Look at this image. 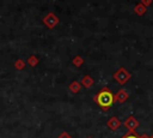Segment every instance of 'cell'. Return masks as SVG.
Here are the masks:
<instances>
[{"label":"cell","mask_w":153,"mask_h":138,"mask_svg":"<svg viewBox=\"0 0 153 138\" xmlns=\"http://www.w3.org/2000/svg\"><path fill=\"white\" fill-rule=\"evenodd\" d=\"M97 101H98V103H99L102 107L106 108V107H110V106L112 104V102H114V96H112L111 92L104 90V91H102V92L98 95Z\"/></svg>","instance_id":"6da1fadb"},{"label":"cell","mask_w":153,"mask_h":138,"mask_svg":"<svg viewBox=\"0 0 153 138\" xmlns=\"http://www.w3.org/2000/svg\"><path fill=\"white\" fill-rule=\"evenodd\" d=\"M109 126H110L112 130H116L117 126H118V121H117L116 119H112L111 121H109Z\"/></svg>","instance_id":"7a4b0ae2"},{"label":"cell","mask_w":153,"mask_h":138,"mask_svg":"<svg viewBox=\"0 0 153 138\" xmlns=\"http://www.w3.org/2000/svg\"><path fill=\"white\" fill-rule=\"evenodd\" d=\"M126 125L128 126V128H129V127H130V128H134V127L136 126V122H135L133 119H130V120H128V121L126 122Z\"/></svg>","instance_id":"3957f363"},{"label":"cell","mask_w":153,"mask_h":138,"mask_svg":"<svg viewBox=\"0 0 153 138\" xmlns=\"http://www.w3.org/2000/svg\"><path fill=\"white\" fill-rule=\"evenodd\" d=\"M124 138H137V137L134 136V134H129V136H127V137H124Z\"/></svg>","instance_id":"277c9868"},{"label":"cell","mask_w":153,"mask_h":138,"mask_svg":"<svg viewBox=\"0 0 153 138\" xmlns=\"http://www.w3.org/2000/svg\"><path fill=\"white\" fill-rule=\"evenodd\" d=\"M60 138H69V137H68L66 133H63V134H61V136H60Z\"/></svg>","instance_id":"5b68a950"},{"label":"cell","mask_w":153,"mask_h":138,"mask_svg":"<svg viewBox=\"0 0 153 138\" xmlns=\"http://www.w3.org/2000/svg\"><path fill=\"white\" fill-rule=\"evenodd\" d=\"M152 138H153V137H152Z\"/></svg>","instance_id":"8992f818"}]
</instances>
